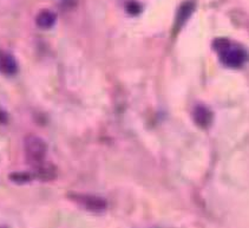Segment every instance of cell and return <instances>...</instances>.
Here are the masks:
<instances>
[{
  "mask_svg": "<svg viewBox=\"0 0 249 228\" xmlns=\"http://www.w3.org/2000/svg\"><path fill=\"white\" fill-rule=\"evenodd\" d=\"M213 47L220 57L221 62L231 69L242 66L243 63L246 62V58H247V54L243 50V47L227 39V38L215 39L213 43Z\"/></svg>",
  "mask_w": 249,
  "mask_h": 228,
  "instance_id": "obj_1",
  "label": "cell"
},
{
  "mask_svg": "<svg viewBox=\"0 0 249 228\" xmlns=\"http://www.w3.org/2000/svg\"><path fill=\"white\" fill-rule=\"evenodd\" d=\"M24 149L27 158L36 166L44 162L48 147L40 137L36 135H29L24 140Z\"/></svg>",
  "mask_w": 249,
  "mask_h": 228,
  "instance_id": "obj_2",
  "label": "cell"
},
{
  "mask_svg": "<svg viewBox=\"0 0 249 228\" xmlns=\"http://www.w3.org/2000/svg\"><path fill=\"white\" fill-rule=\"evenodd\" d=\"M74 200L90 212L101 213L107 208V201L102 197L92 195H74Z\"/></svg>",
  "mask_w": 249,
  "mask_h": 228,
  "instance_id": "obj_3",
  "label": "cell"
},
{
  "mask_svg": "<svg viewBox=\"0 0 249 228\" xmlns=\"http://www.w3.org/2000/svg\"><path fill=\"white\" fill-rule=\"evenodd\" d=\"M0 71L7 76L16 75L18 71V65L15 58L5 51H0Z\"/></svg>",
  "mask_w": 249,
  "mask_h": 228,
  "instance_id": "obj_4",
  "label": "cell"
},
{
  "mask_svg": "<svg viewBox=\"0 0 249 228\" xmlns=\"http://www.w3.org/2000/svg\"><path fill=\"white\" fill-rule=\"evenodd\" d=\"M194 10H195V2L192 1V0H188L184 4L181 5V7L178 8V12H177L175 21V27L177 30H179L183 26V24L193 15Z\"/></svg>",
  "mask_w": 249,
  "mask_h": 228,
  "instance_id": "obj_5",
  "label": "cell"
},
{
  "mask_svg": "<svg viewBox=\"0 0 249 228\" xmlns=\"http://www.w3.org/2000/svg\"><path fill=\"white\" fill-rule=\"evenodd\" d=\"M57 16L52 12L51 10H43L38 13L37 18H36V23L40 29L48 30L51 29L54 24H56Z\"/></svg>",
  "mask_w": 249,
  "mask_h": 228,
  "instance_id": "obj_6",
  "label": "cell"
},
{
  "mask_svg": "<svg viewBox=\"0 0 249 228\" xmlns=\"http://www.w3.org/2000/svg\"><path fill=\"white\" fill-rule=\"evenodd\" d=\"M194 117H195L196 123L200 124L201 127H207L210 123L212 115H210L208 109H206L204 107H197L194 113Z\"/></svg>",
  "mask_w": 249,
  "mask_h": 228,
  "instance_id": "obj_7",
  "label": "cell"
},
{
  "mask_svg": "<svg viewBox=\"0 0 249 228\" xmlns=\"http://www.w3.org/2000/svg\"><path fill=\"white\" fill-rule=\"evenodd\" d=\"M11 179L13 180L15 182H19V183H24L27 182L30 180V175L25 174V173H16L11 175Z\"/></svg>",
  "mask_w": 249,
  "mask_h": 228,
  "instance_id": "obj_8",
  "label": "cell"
},
{
  "mask_svg": "<svg viewBox=\"0 0 249 228\" xmlns=\"http://www.w3.org/2000/svg\"><path fill=\"white\" fill-rule=\"evenodd\" d=\"M7 121V117H6V114L4 113L1 109H0V124L5 123V122Z\"/></svg>",
  "mask_w": 249,
  "mask_h": 228,
  "instance_id": "obj_9",
  "label": "cell"
},
{
  "mask_svg": "<svg viewBox=\"0 0 249 228\" xmlns=\"http://www.w3.org/2000/svg\"><path fill=\"white\" fill-rule=\"evenodd\" d=\"M0 228H7V227H0Z\"/></svg>",
  "mask_w": 249,
  "mask_h": 228,
  "instance_id": "obj_10",
  "label": "cell"
}]
</instances>
